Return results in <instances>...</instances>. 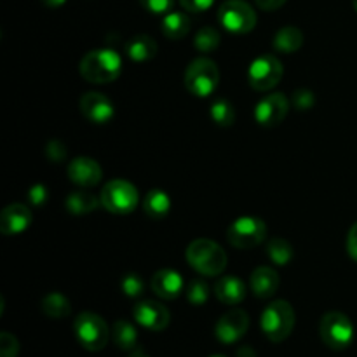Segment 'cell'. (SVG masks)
<instances>
[{"instance_id":"obj_1","label":"cell","mask_w":357,"mask_h":357,"mask_svg":"<svg viewBox=\"0 0 357 357\" xmlns=\"http://www.w3.org/2000/svg\"><path fill=\"white\" fill-rule=\"evenodd\" d=\"M80 75L91 84L114 82L122 70V59L112 49H94L80 59Z\"/></svg>"},{"instance_id":"obj_2","label":"cell","mask_w":357,"mask_h":357,"mask_svg":"<svg viewBox=\"0 0 357 357\" xmlns=\"http://www.w3.org/2000/svg\"><path fill=\"white\" fill-rule=\"evenodd\" d=\"M187 261L201 275L215 278L227 267V255L220 244L209 239H197L188 244Z\"/></svg>"},{"instance_id":"obj_3","label":"cell","mask_w":357,"mask_h":357,"mask_svg":"<svg viewBox=\"0 0 357 357\" xmlns=\"http://www.w3.org/2000/svg\"><path fill=\"white\" fill-rule=\"evenodd\" d=\"M260 326L271 342H284L295 328V310L286 300H275L261 312Z\"/></svg>"},{"instance_id":"obj_4","label":"cell","mask_w":357,"mask_h":357,"mask_svg":"<svg viewBox=\"0 0 357 357\" xmlns=\"http://www.w3.org/2000/svg\"><path fill=\"white\" fill-rule=\"evenodd\" d=\"M73 331L79 344L89 352L103 351L110 340L108 324L105 323L103 317L93 312L79 314L73 323Z\"/></svg>"},{"instance_id":"obj_5","label":"cell","mask_w":357,"mask_h":357,"mask_svg":"<svg viewBox=\"0 0 357 357\" xmlns=\"http://www.w3.org/2000/svg\"><path fill=\"white\" fill-rule=\"evenodd\" d=\"M220 84V70L209 58H197L185 72V86L188 93L199 98H208Z\"/></svg>"},{"instance_id":"obj_6","label":"cell","mask_w":357,"mask_h":357,"mask_svg":"<svg viewBox=\"0 0 357 357\" xmlns=\"http://www.w3.org/2000/svg\"><path fill=\"white\" fill-rule=\"evenodd\" d=\"M100 202L114 215H129L138 206V190L126 180H112L101 188Z\"/></svg>"},{"instance_id":"obj_7","label":"cell","mask_w":357,"mask_h":357,"mask_svg":"<svg viewBox=\"0 0 357 357\" xmlns=\"http://www.w3.org/2000/svg\"><path fill=\"white\" fill-rule=\"evenodd\" d=\"M321 340L331 351H344L352 344L354 338V326L352 321L342 312L324 314L319 323Z\"/></svg>"},{"instance_id":"obj_8","label":"cell","mask_w":357,"mask_h":357,"mask_svg":"<svg viewBox=\"0 0 357 357\" xmlns=\"http://www.w3.org/2000/svg\"><path fill=\"white\" fill-rule=\"evenodd\" d=\"M218 21L230 33H248L257 24V13L244 0H225L218 9Z\"/></svg>"},{"instance_id":"obj_9","label":"cell","mask_w":357,"mask_h":357,"mask_svg":"<svg viewBox=\"0 0 357 357\" xmlns=\"http://www.w3.org/2000/svg\"><path fill=\"white\" fill-rule=\"evenodd\" d=\"M265 234H267V225L264 220L257 216H241L227 230V241L234 248L250 250L265 239Z\"/></svg>"},{"instance_id":"obj_10","label":"cell","mask_w":357,"mask_h":357,"mask_svg":"<svg viewBox=\"0 0 357 357\" xmlns=\"http://www.w3.org/2000/svg\"><path fill=\"white\" fill-rule=\"evenodd\" d=\"M282 63L274 54H261L248 70V80L255 91H271L282 79Z\"/></svg>"},{"instance_id":"obj_11","label":"cell","mask_w":357,"mask_h":357,"mask_svg":"<svg viewBox=\"0 0 357 357\" xmlns=\"http://www.w3.org/2000/svg\"><path fill=\"white\" fill-rule=\"evenodd\" d=\"M289 110L288 98L282 93H272L265 96L255 108V119L264 128H275L286 119Z\"/></svg>"},{"instance_id":"obj_12","label":"cell","mask_w":357,"mask_h":357,"mask_svg":"<svg viewBox=\"0 0 357 357\" xmlns=\"http://www.w3.org/2000/svg\"><path fill=\"white\" fill-rule=\"evenodd\" d=\"M248 328H250V317H248V314L241 309H234L230 312H227L225 316L220 317L215 328V335L218 338V342L232 345L246 335Z\"/></svg>"},{"instance_id":"obj_13","label":"cell","mask_w":357,"mask_h":357,"mask_svg":"<svg viewBox=\"0 0 357 357\" xmlns=\"http://www.w3.org/2000/svg\"><path fill=\"white\" fill-rule=\"evenodd\" d=\"M132 316L139 326L150 331L166 330L171 319L169 310L162 303L152 302V300H143V302L136 303Z\"/></svg>"},{"instance_id":"obj_14","label":"cell","mask_w":357,"mask_h":357,"mask_svg":"<svg viewBox=\"0 0 357 357\" xmlns=\"http://www.w3.org/2000/svg\"><path fill=\"white\" fill-rule=\"evenodd\" d=\"M80 112L93 124H108L114 119V103L101 93H86L80 98Z\"/></svg>"},{"instance_id":"obj_15","label":"cell","mask_w":357,"mask_h":357,"mask_svg":"<svg viewBox=\"0 0 357 357\" xmlns=\"http://www.w3.org/2000/svg\"><path fill=\"white\" fill-rule=\"evenodd\" d=\"M68 178L79 187H94L103 178V169L100 164L89 157H77L68 164Z\"/></svg>"},{"instance_id":"obj_16","label":"cell","mask_w":357,"mask_h":357,"mask_svg":"<svg viewBox=\"0 0 357 357\" xmlns=\"http://www.w3.org/2000/svg\"><path fill=\"white\" fill-rule=\"evenodd\" d=\"M31 211L24 204H9L0 213V232L3 236H20L30 227Z\"/></svg>"},{"instance_id":"obj_17","label":"cell","mask_w":357,"mask_h":357,"mask_svg":"<svg viewBox=\"0 0 357 357\" xmlns=\"http://www.w3.org/2000/svg\"><path fill=\"white\" fill-rule=\"evenodd\" d=\"M152 289L159 298L174 300L183 291V279H181V275L176 271L162 268V271L153 274Z\"/></svg>"},{"instance_id":"obj_18","label":"cell","mask_w":357,"mask_h":357,"mask_svg":"<svg viewBox=\"0 0 357 357\" xmlns=\"http://www.w3.org/2000/svg\"><path fill=\"white\" fill-rule=\"evenodd\" d=\"M281 279L279 274L271 267H258L251 274V291L258 298H271L279 289Z\"/></svg>"},{"instance_id":"obj_19","label":"cell","mask_w":357,"mask_h":357,"mask_svg":"<svg viewBox=\"0 0 357 357\" xmlns=\"http://www.w3.org/2000/svg\"><path fill=\"white\" fill-rule=\"evenodd\" d=\"M215 295L225 305H237L246 298V286L236 275H225L215 284Z\"/></svg>"},{"instance_id":"obj_20","label":"cell","mask_w":357,"mask_h":357,"mask_svg":"<svg viewBox=\"0 0 357 357\" xmlns=\"http://www.w3.org/2000/svg\"><path fill=\"white\" fill-rule=\"evenodd\" d=\"M143 211L152 220H164L171 211V199L166 192L150 190L143 199Z\"/></svg>"},{"instance_id":"obj_21","label":"cell","mask_w":357,"mask_h":357,"mask_svg":"<svg viewBox=\"0 0 357 357\" xmlns=\"http://www.w3.org/2000/svg\"><path fill=\"white\" fill-rule=\"evenodd\" d=\"M126 52L132 61H149L157 54V42L149 35H136L126 44Z\"/></svg>"},{"instance_id":"obj_22","label":"cell","mask_w":357,"mask_h":357,"mask_svg":"<svg viewBox=\"0 0 357 357\" xmlns=\"http://www.w3.org/2000/svg\"><path fill=\"white\" fill-rule=\"evenodd\" d=\"M190 17L183 13H167L162 17V33L171 40H180L190 31Z\"/></svg>"},{"instance_id":"obj_23","label":"cell","mask_w":357,"mask_h":357,"mask_svg":"<svg viewBox=\"0 0 357 357\" xmlns=\"http://www.w3.org/2000/svg\"><path fill=\"white\" fill-rule=\"evenodd\" d=\"M303 44V33L296 26H284L275 33L274 49L282 54L296 52Z\"/></svg>"},{"instance_id":"obj_24","label":"cell","mask_w":357,"mask_h":357,"mask_svg":"<svg viewBox=\"0 0 357 357\" xmlns=\"http://www.w3.org/2000/svg\"><path fill=\"white\" fill-rule=\"evenodd\" d=\"M112 338L121 351H135L138 344V331L129 321L119 319L112 330Z\"/></svg>"},{"instance_id":"obj_25","label":"cell","mask_w":357,"mask_h":357,"mask_svg":"<svg viewBox=\"0 0 357 357\" xmlns=\"http://www.w3.org/2000/svg\"><path fill=\"white\" fill-rule=\"evenodd\" d=\"M66 209L73 215H87L98 208V199L91 192L73 190L66 195Z\"/></svg>"},{"instance_id":"obj_26","label":"cell","mask_w":357,"mask_h":357,"mask_svg":"<svg viewBox=\"0 0 357 357\" xmlns=\"http://www.w3.org/2000/svg\"><path fill=\"white\" fill-rule=\"evenodd\" d=\"M40 307L42 312L47 317H51V319H65L72 312L70 300L66 296H63L61 293H51V295H47L42 300Z\"/></svg>"},{"instance_id":"obj_27","label":"cell","mask_w":357,"mask_h":357,"mask_svg":"<svg viewBox=\"0 0 357 357\" xmlns=\"http://www.w3.org/2000/svg\"><path fill=\"white\" fill-rule=\"evenodd\" d=\"M267 255L272 260V264L288 265L293 260V257H295V251H293V246L288 241L281 239V237H274V239L268 241Z\"/></svg>"},{"instance_id":"obj_28","label":"cell","mask_w":357,"mask_h":357,"mask_svg":"<svg viewBox=\"0 0 357 357\" xmlns=\"http://www.w3.org/2000/svg\"><path fill=\"white\" fill-rule=\"evenodd\" d=\"M209 115L220 128H230L236 122V110L227 100H216L209 108Z\"/></svg>"},{"instance_id":"obj_29","label":"cell","mask_w":357,"mask_h":357,"mask_svg":"<svg viewBox=\"0 0 357 357\" xmlns=\"http://www.w3.org/2000/svg\"><path fill=\"white\" fill-rule=\"evenodd\" d=\"M220 38L222 37H220V33L216 28L204 26L197 31V35H195L194 45L201 52H211L220 45Z\"/></svg>"},{"instance_id":"obj_30","label":"cell","mask_w":357,"mask_h":357,"mask_svg":"<svg viewBox=\"0 0 357 357\" xmlns=\"http://www.w3.org/2000/svg\"><path fill=\"white\" fill-rule=\"evenodd\" d=\"M187 298L192 305H204L209 298V288L204 281L201 279H195L190 282L187 289Z\"/></svg>"},{"instance_id":"obj_31","label":"cell","mask_w":357,"mask_h":357,"mask_svg":"<svg viewBox=\"0 0 357 357\" xmlns=\"http://www.w3.org/2000/svg\"><path fill=\"white\" fill-rule=\"evenodd\" d=\"M121 288H122V293H124L126 296H129V298H138V296L143 293L142 278L136 274L124 275L121 281Z\"/></svg>"},{"instance_id":"obj_32","label":"cell","mask_w":357,"mask_h":357,"mask_svg":"<svg viewBox=\"0 0 357 357\" xmlns=\"http://www.w3.org/2000/svg\"><path fill=\"white\" fill-rule=\"evenodd\" d=\"M20 354V344L16 337L3 331L0 335V357H17Z\"/></svg>"},{"instance_id":"obj_33","label":"cell","mask_w":357,"mask_h":357,"mask_svg":"<svg viewBox=\"0 0 357 357\" xmlns=\"http://www.w3.org/2000/svg\"><path fill=\"white\" fill-rule=\"evenodd\" d=\"M316 103V98H314L312 91L309 89H298L293 94V105L296 107V110H310Z\"/></svg>"},{"instance_id":"obj_34","label":"cell","mask_w":357,"mask_h":357,"mask_svg":"<svg viewBox=\"0 0 357 357\" xmlns=\"http://www.w3.org/2000/svg\"><path fill=\"white\" fill-rule=\"evenodd\" d=\"M143 7L152 14H167L174 6V0H139Z\"/></svg>"},{"instance_id":"obj_35","label":"cell","mask_w":357,"mask_h":357,"mask_svg":"<svg viewBox=\"0 0 357 357\" xmlns=\"http://www.w3.org/2000/svg\"><path fill=\"white\" fill-rule=\"evenodd\" d=\"M28 201L35 208H40L47 201V190H45L44 185H33V187L28 190Z\"/></svg>"},{"instance_id":"obj_36","label":"cell","mask_w":357,"mask_h":357,"mask_svg":"<svg viewBox=\"0 0 357 357\" xmlns=\"http://www.w3.org/2000/svg\"><path fill=\"white\" fill-rule=\"evenodd\" d=\"M215 0H180L183 9L190 10V13H202V10L209 9Z\"/></svg>"},{"instance_id":"obj_37","label":"cell","mask_w":357,"mask_h":357,"mask_svg":"<svg viewBox=\"0 0 357 357\" xmlns=\"http://www.w3.org/2000/svg\"><path fill=\"white\" fill-rule=\"evenodd\" d=\"M347 251L351 255V258L357 261V222L351 227L347 236Z\"/></svg>"},{"instance_id":"obj_38","label":"cell","mask_w":357,"mask_h":357,"mask_svg":"<svg viewBox=\"0 0 357 357\" xmlns=\"http://www.w3.org/2000/svg\"><path fill=\"white\" fill-rule=\"evenodd\" d=\"M257 6L264 10H275L286 3V0H255Z\"/></svg>"},{"instance_id":"obj_39","label":"cell","mask_w":357,"mask_h":357,"mask_svg":"<svg viewBox=\"0 0 357 357\" xmlns=\"http://www.w3.org/2000/svg\"><path fill=\"white\" fill-rule=\"evenodd\" d=\"M65 2L66 0H42V3H44V6L52 7V9H56V7H61Z\"/></svg>"},{"instance_id":"obj_40","label":"cell","mask_w":357,"mask_h":357,"mask_svg":"<svg viewBox=\"0 0 357 357\" xmlns=\"http://www.w3.org/2000/svg\"><path fill=\"white\" fill-rule=\"evenodd\" d=\"M237 357H255V351L250 347H243L239 351V354H237Z\"/></svg>"},{"instance_id":"obj_41","label":"cell","mask_w":357,"mask_h":357,"mask_svg":"<svg viewBox=\"0 0 357 357\" xmlns=\"http://www.w3.org/2000/svg\"><path fill=\"white\" fill-rule=\"evenodd\" d=\"M128 357H150V356H146L145 352H142V351H132Z\"/></svg>"},{"instance_id":"obj_42","label":"cell","mask_w":357,"mask_h":357,"mask_svg":"<svg viewBox=\"0 0 357 357\" xmlns=\"http://www.w3.org/2000/svg\"><path fill=\"white\" fill-rule=\"evenodd\" d=\"M352 3H354V9H356V13H357V0H352Z\"/></svg>"},{"instance_id":"obj_43","label":"cell","mask_w":357,"mask_h":357,"mask_svg":"<svg viewBox=\"0 0 357 357\" xmlns=\"http://www.w3.org/2000/svg\"><path fill=\"white\" fill-rule=\"evenodd\" d=\"M211 357H225V356H211Z\"/></svg>"}]
</instances>
